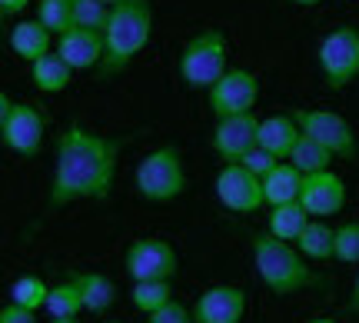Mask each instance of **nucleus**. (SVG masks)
Returning <instances> with one entry per match:
<instances>
[{
    "instance_id": "obj_1",
    "label": "nucleus",
    "mask_w": 359,
    "mask_h": 323,
    "mask_svg": "<svg viewBox=\"0 0 359 323\" xmlns=\"http://www.w3.org/2000/svg\"><path fill=\"white\" fill-rule=\"evenodd\" d=\"M130 137H103L70 124L57 137V160L50 180V207H67L77 200H107L116 180L120 150Z\"/></svg>"
},
{
    "instance_id": "obj_2",
    "label": "nucleus",
    "mask_w": 359,
    "mask_h": 323,
    "mask_svg": "<svg viewBox=\"0 0 359 323\" xmlns=\"http://www.w3.org/2000/svg\"><path fill=\"white\" fill-rule=\"evenodd\" d=\"M154 34V7L150 0H123L110 13V24L103 30V74H116L130 67V60L150 44Z\"/></svg>"
},
{
    "instance_id": "obj_3",
    "label": "nucleus",
    "mask_w": 359,
    "mask_h": 323,
    "mask_svg": "<svg viewBox=\"0 0 359 323\" xmlns=\"http://www.w3.org/2000/svg\"><path fill=\"white\" fill-rule=\"evenodd\" d=\"M253 263H257L263 286L276 297H293L316 284V277L309 273V260L296 250V244L276 240L273 233L253 237Z\"/></svg>"
},
{
    "instance_id": "obj_4",
    "label": "nucleus",
    "mask_w": 359,
    "mask_h": 323,
    "mask_svg": "<svg viewBox=\"0 0 359 323\" xmlns=\"http://www.w3.org/2000/svg\"><path fill=\"white\" fill-rule=\"evenodd\" d=\"M137 190L143 200L150 204H170L187 190V170H183V157L177 147H156L154 154H147L137 164Z\"/></svg>"
},
{
    "instance_id": "obj_5",
    "label": "nucleus",
    "mask_w": 359,
    "mask_h": 323,
    "mask_svg": "<svg viewBox=\"0 0 359 323\" xmlns=\"http://www.w3.org/2000/svg\"><path fill=\"white\" fill-rule=\"evenodd\" d=\"M226 37L219 30H203L193 40H187V47L180 53V77L193 91H210L230 67H226Z\"/></svg>"
},
{
    "instance_id": "obj_6",
    "label": "nucleus",
    "mask_w": 359,
    "mask_h": 323,
    "mask_svg": "<svg viewBox=\"0 0 359 323\" xmlns=\"http://www.w3.org/2000/svg\"><path fill=\"white\" fill-rule=\"evenodd\" d=\"M0 140L17 157L40 154L43 143V114L34 104H20L11 93H0Z\"/></svg>"
},
{
    "instance_id": "obj_7",
    "label": "nucleus",
    "mask_w": 359,
    "mask_h": 323,
    "mask_svg": "<svg viewBox=\"0 0 359 323\" xmlns=\"http://www.w3.org/2000/svg\"><path fill=\"white\" fill-rule=\"evenodd\" d=\"M320 70L330 91H346L359 77V30L356 27H336L320 44Z\"/></svg>"
},
{
    "instance_id": "obj_8",
    "label": "nucleus",
    "mask_w": 359,
    "mask_h": 323,
    "mask_svg": "<svg viewBox=\"0 0 359 323\" xmlns=\"http://www.w3.org/2000/svg\"><path fill=\"white\" fill-rule=\"evenodd\" d=\"M257 100H259V80H257V74H250L246 67H230V70L206 91V104H210V110H213L217 120L253 114Z\"/></svg>"
},
{
    "instance_id": "obj_9",
    "label": "nucleus",
    "mask_w": 359,
    "mask_h": 323,
    "mask_svg": "<svg viewBox=\"0 0 359 323\" xmlns=\"http://www.w3.org/2000/svg\"><path fill=\"white\" fill-rule=\"evenodd\" d=\"M290 114L299 124L303 137H313L316 143H323L326 150H333V157H343V160L356 157V133H353L346 117L333 114V110H306V107H293Z\"/></svg>"
},
{
    "instance_id": "obj_10",
    "label": "nucleus",
    "mask_w": 359,
    "mask_h": 323,
    "mask_svg": "<svg viewBox=\"0 0 359 323\" xmlns=\"http://www.w3.org/2000/svg\"><path fill=\"white\" fill-rule=\"evenodd\" d=\"M123 270L130 273L133 284H143V280H173L180 270L177 250L160 240V237H140L127 246L123 253Z\"/></svg>"
},
{
    "instance_id": "obj_11",
    "label": "nucleus",
    "mask_w": 359,
    "mask_h": 323,
    "mask_svg": "<svg viewBox=\"0 0 359 323\" xmlns=\"http://www.w3.org/2000/svg\"><path fill=\"white\" fill-rule=\"evenodd\" d=\"M217 200L233 213H257L266 204V190L253 170L243 164H226L217 173Z\"/></svg>"
},
{
    "instance_id": "obj_12",
    "label": "nucleus",
    "mask_w": 359,
    "mask_h": 323,
    "mask_svg": "<svg viewBox=\"0 0 359 323\" xmlns=\"http://www.w3.org/2000/svg\"><path fill=\"white\" fill-rule=\"evenodd\" d=\"M257 133H259V120L253 114H240V117H223L213 127V150L223 164H240L253 147H257Z\"/></svg>"
},
{
    "instance_id": "obj_13",
    "label": "nucleus",
    "mask_w": 359,
    "mask_h": 323,
    "mask_svg": "<svg viewBox=\"0 0 359 323\" xmlns=\"http://www.w3.org/2000/svg\"><path fill=\"white\" fill-rule=\"evenodd\" d=\"M243 313H246V294L230 284L210 286L193 303V320L196 323H240Z\"/></svg>"
},
{
    "instance_id": "obj_14",
    "label": "nucleus",
    "mask_w": 359,
    "mask_h": 323,
    "mask_svg": "<svg viewBox=\"0 0 359 323\" xmlns=\"http://www.w3.org/2000/svg\"><path fill=\"white\" fill-rule=\"evenodd\" d=\"M299 204L306 207L309 217H333V213L346 207V183H343V177H336L333 170L309 173L303 180Z\"/></svg>"
},
{
    "instance_id": "obj_15",
    "label": "nucleus",
    "mask_w": 359,
    "mask_h": 323,
    "mask_svg": "<svg viewBox=\"0 0 359 323\" xmlns=\"http://www.w3.org/2000/svg\"><path fill=\"white\" fill-rule=\"evenodd\" d=\"M103 34L97 30H83V27H74L67 30L64 37H57V53L64 57L74 70H90V67L103 64Z\"/></svg>"
},
{
    "instance_id": "obj_16",
    "label": "nucleus",
    "mask_w": 359,
    "mask_h": 323,
    "mask_svg": "<svg viewBox=\"0 0 359 323\" xmlns=\"http://www.w3.org/2000/svg\"><path fill=\"white\" fill-rule=\"evenodd\" d=\"M303 130L293 120V114H276L259 120V133H257V147H263L266 154H273L276 160H290L293 147L299 143Z\"/></svg>"
},
{
    "instance_id": "obj_17",
    "label": "nucleus",
    "mask_w": 359,
    "mask_h": 323,
    "mask_svg": "<svg viewBox=\"0 0 359 323\" xmlns=\"http://www.w3.org/2000/svg\"><path fill=\"white\" fill-rule=\"evenodd\" d=\"M11 51L24 57L30 64H37L40 57L50 53V30L40 20H20L11 27Z\"/></svg>"
},
{
    "instance_id": "obj_18",
    "label": "nucleus",
    "mask_w": 359,
    "mask_h": 323,
    "mask_svg": "<svg viewBox=\"0 0 359 323\" xmlns=\"http://www.w3.org/2000/svg\"><path fill=\"white\" fill-rule=\"evenodd\" d=\"M303 180H306V177H303L290 160L276 164V170H269L266 177H263L266 204L269 207H280V204H293V200H299V194H303Z\"/></svg>"
},
{
    "instance_id": "obj_19",
    "label": "nucleus",
    "mask_w": 359,
    "mask_h": 323,
    "mask_svg": "<svg viewBox=\"0 0 359 323\" xmlns=\"http://www.w3.org/2000/svg\"><path fill=\"white\" fill-rule=\"evenodd\" d=\"M74 280H77L80 294H83V307L90 313H103L114 307L116 300V284L107 277V273H93V270H77L70 273Z\"/></svg>"
},
{
    "instance_id": "obj_20",
    "label": "nucleus",
    "mask_w": 359,
    "mask_h": 323,
    "mask_svg": "<svg viewBox=\"0 0 359 323\" xmlns=\"http://www.w3.org/2000/svg\"><path fill=\"white\" fill-rule=\"evenodd\" d=\"M309 223V213L306 207L293 200V204H280V207L269 210L266 217V233H273L276 240H286V244H296L299 240V233L306 230Z\"/></svg>"
},
{
    "instance_id": "obj_21",
    "label": "nucleus",
    "mask_w": 359,
    "mask_h": 323,
    "mask_svg": "<svg viewBox=\"0 0 359 323\" xmlns=\"http://www.w3.org/2000/svg\"><path fill=\"white\" fill-rule=\"evenodd\" d=\"M70 74H74V67L67 64L60 53H47V57H40L37 64H30V80H34V87H37L40 93L67 91Z\"/></svg>"
},
{
    "instance_id": "obj_22",
    "label": "nucleus",
    "mask_w": 359,
    "mask_h": 323,
    "mask_svg": "<svg viewBox=\"0 0 359 323\" xmlns=\"http://www.w3.org/2000/svg\"><path fill=\"white\" fill-rule=\"evenodd\" d=\"M333 240L336 230L326 220H309L306 230L299 233V240H296V250L306 260H333Z\"/></svg>"
},
{
    "instance_id": "obj_23",
    "label": "nucleus",
    "mask_w": 359,
    "mask_h": 323,
    "mask_svg": "<svg viewBox=\"0 0 359 323\" xmlns=\"http://www.w3.org/2000/svg\"><path fill=\"white\" fill-rule=\"evenodd\" d=\"M290 164H293L303 177L323 173V170H330V164H333V150H326V147L316 143L313 137H299V143H296L293 154H290Z\"/></svg>"
},
{
    "instance_id": "obj_24",
    "label": "nucleus",
    "mask_w": 359,
    "mask_h": 323,
    "mask_svg": "<svg viewBox=\"0 0 359 323\" xmlns=\"http://www.w3.org/2000/svg\"><path fill=\"white\" fill-rule=\"evenodd\" d=\"M173 300V280H143V284L130 286V303L140 313H156Z\"/></svg>"
},
{
    "instance_id": "obj_25",
    "label": "nucleus",
    "mask_w": 359,
    "mask_h": 323,
    "mask_svg": "<svg viewBox=\"0 0 359 323\" xmlns=\"http://www.w3.org/2000/svg\"><path fill=\"white\" fill-rule=\"evenodd\" d=\"M43 310L50 313V320H57V317H77L80 310H87L77 280L70 277V280H64V284L50 286V297H47V307H43Z\"/></svg>"
},
{
    "instance_id": "obj_26",
    "label": "nucleus",
    "mask_w": 359,
    "mask_h": 323,
    "mask_svg": "<svg viewBox=\"0 0 359 323\" xmlns=\"http://www.w3.org/2000/svg\"><path fill=\"white\" fill-rule=\"evenodd\" d=\"M37 20L50 34L64 37L67 30H74L77 20H74V0H40L37 4Z\"/></svg>"
},
{
    "instance_id": "obj_27",
    "label": "nucleus",
    "mask_w": 359,
    "mask_h": 323,
    "mask_svg": "<svg viewBox=\"0 0 359 323\" xmlns=\"http://www.w3.org/2000/svg\"><path fill=\"white\" fill-rule=\"evenodd\" d=\"M47 297H50V286L43 284L40 277H34V273L17 277L11 284V303H20L27 310H43V307H47Z\"/></svg>"
},
{
    "instance_id": "obj_28",
    "label": "nucleus",
    "mask_w": 359,
    "mask_h": 323,
    "mask_svg": "<svg viewBox=\"0 0 359 323\" xmlns=\"http://www.w3.org/2000/svg\"><path fill=\"white\" fill-rule=\"evenodd\" d=\"M110 13H114V7L103 4V0H74V20H77V27H83V30L103 34L107 24H110Z\"/></svg>"
},
{
    "instance_id": "obj_29",
    "label": "nucleus",
    "mask_w": 359,
    "mask_h": 323,
    "mask_svg": "<svg viewBox=\"0 0 359 323\" xmlns=\"http://www.w3.org/2000/svg\"><path fill=\"white\" fill-rule=\"evenodd\" d=\"M333 260H339V263H359V223L356 220L336 227Z\"/></svg>"
},
{
    "instance_id": "obj_30",
    "label": "nucleus",
    "mask_w": 359,
    "mask_h": 323,
    "mask_svg": "<svg viewBox=\"0 0 359 323\" xmlns=\"http://www.w3.org/2000/svg\"><path fill=\"white\" fill-rule=\"evenodd\" d=\"M150 323H196L193 320V307H183L180 300H170L167 307H160L156 313L147 317Z\"/></svg>"
},
{
    "instance_id": "obj_31",
    "label": "nucleus",
    "mask_w": 359,
    "mask_h": 323,
    "mask_svg": "<svg viewBox=\"0 0 359 323\" xmlns=\"http://www.w3.org/2000/svg\"><path fill=\"white\" fill-rule=\"evenodd\" d=\"M240 164H243L246 170H253V173H257L259 180H263V177H266L269 170H276V164H283V160H276L273 154H266L263 147H253V150H250V154H246L243 160H240Z\"/></svg>"
},
{
    "instance_id": "obj_32",
    "label": "nucleus",
    "mask_w": 359,
    "mask_h": 323,
    "mask_svg": "<svg viewBox=\"0 0 359 323\" xmlns=\"http://www.w3.org/2000/svg\"><path fill=\"white\" fill-rule=\"evenodd\" d=\"M0 323H37V310H27L20 303L0 307Z\"/></svg>"
},
{
    "instance_id": "obj_33",
    "label": "nucleus",
    "mask_w": 359,
    "mask_h": 323,
    "mask_svg": "<svg viewBox=\"0 0 359 323\" xmlns=\"http://www.w3.org/2000/svg\"><path fill=\"white\" fill-rule=\"evenodd\" d=\"M27 7H30V0H0V13H4V20L17 17V13L27 11Z\"/></svg>"
},
{
    "instance_id": "obj_34",
    "label": "nucleus",
    "mask_w": 359,
    "mask_h": 323,
    "mask_svg": "<svg viewBox=\"0 0 359 323\" xmlns=\"http://www.w3.org/2000/svg\"><path fill=\"white\" fill-rule=\"evenodd\" d=\"M349 310L359 313V273H356V284H353V294H349Z\"/></svg>"
},
{
    "instance_id": "obj_35",
    "label": "nucleus",
    "mask_w": 359,
    "mask_h": 323,
    "mask_svg": "<svg viewBox=\"0 0 359 323\" xmlns=\"http://www.w3.org/2000/svg\"><path fill=\"white\" fill-rule=\"evenodd\" d=\"M290 4H296V7H316V4H323V0H290Z\"/></svg>"
},
{
    "instance_id": "obj_36",
    "label": "nucleus",
    "mask_w": 359,
    "mask_h": 323,
    "mask_svg": "<svg viewBox=\"0 0 359 323\" xmlns=\"http://www.w3.org/2000/svg\"><path fill=\"white\" fill-rule=\"evenodd\" d=\"M50 323H80L77 317H57V320H50Z\"/></svg>"
},
{
    "instance_id": "obj_37",
    "label": "nucleus",
    "mask_w": 359,
    "mask_h": 323,
    "mask_svg": "<svg viewBox=\"0 0 359 323\" xmlns=\"http://www.w3.org/2000/svg\"><path fill=\"white\" fill-rule=\"evenodd\" d=\"M306 323H336V320H330V317H313V320H306Z\"/></svg>"
},
{
    "instance_id": "obj_38",
    "label": "nucleus",
    "mask_w": 359,
    "mask_h": 323,
    "mask_svg": "<svg viewBox=\"0 0 359 323\" xmlns=\"http://www.w3.org/2000/svg\"><path fill=\"white\" fill-rule=\"evenodd\" d=\"M103 4H110V7H116V4H123V0H103Z\"/></svg>"
},
{
    "instance_id": "obj_39",
    "label": "nucleus",
    "mask_w": 359,
    "mask_h": 323,
    "mask_svg": "<svg viewBox=\"0 0 359 323\" xmlns=\"http://www.w3.org/2000/svg\"><path fill=\"white\" fill-rule=\"evenodd\" d=\"M107 323H120V320H107Z\"/></svg>"
}]
</instances>
